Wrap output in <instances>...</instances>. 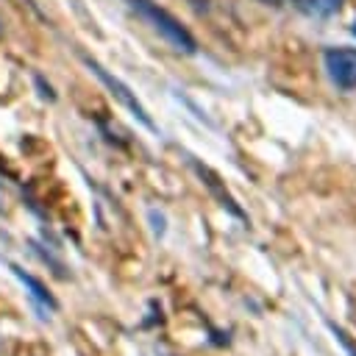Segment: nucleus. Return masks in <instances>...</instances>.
Returning <instances> with one entry per match:
<instances>
[{
  "label": "nucleus",
  "instance_id": "obj_7",
  "mask_svg": "<svg viewBox=\"0 0 356 356\" xmlns=\"http://www.w3.org/2000/svg\"><path fill=\"white\" fill-rule=\"evenodd\" d=\"M259 3H264V6H273V8H278V6H284V0H259Z\"/></svg>",
  "mask_w": 356,
  "mask_h": 356
},
{
  "label": "nucleus",
  "instance_id": "obj_1",
  "mask_svg": "<svg viewBox=\"0 0 356 356\" xmlns=\"http://www.w3.org/2000/svg\"><path fill=\"white\" fill-rule=\"evenodd\" d=\"M128 6H131L142 19H147L175 50H181V53H195V50H197L195 36L181 25L178 17H172V14H170L167 8H161L159 3H153V0H128Z\"/></svg>",
  "mask_w": 356,
  "mask_h": 356
},
{
  "label": "nucleus",
  "instance_id": "obj_6",
  "mask_svg": "<svg viewBox=\"0 0 356 356\" xmlns=\"http://www.w3.org/2000/svg\"><path fill=\"white\" fill-rule=\"evenodd\" d=\"M36 83H39V89H42V95L53 100V89H50V83H44V78H42V75H36Z\"/></svg>",
  "mask_w": 356,
  "mask_h": 356
},
{
  "label": "nucleus",
  "instance_id": "obj_8",
  "mask_svg": "<svg viewBox=\"0 0 356 356\" xmlns=\"http://www.w3.org/2000/svg\"><path fill=\"white\" fill-rule=\"evenodd\" d=\"M353 33H356V22H353Z\"/></svg>",
  "mask_w": 356,
  "mask_h": 356
},
{
  "label": "nucleus",
  "instance_id": "obj_5",
  "mask_svg": "<svg viewBox=\"0 0 356 356\" xmlns=\"http://www.w3.org/2000/svg\"><path fill=\"white\" fill-rule=\"evenodd\" d=\"M300 11H306V14H312V17H331V14H337L339 11V6H342V0H292Z\"/></svg>",
  "mask_w": 356,
  "mask_h": 356
},
{
  "label": "nucleus",
  "instance_id": "obj_3",
  "mask_svg": "<svg viewBox=\"0 0 356 356\" xmlns=\"http://www.w3.org/2000/svg\"><path fill=\"white\" fill-rule=\"evenodd\" d=\"M323 61H325L328 78L339 89H345V92L356 89V47H345V44L342 47H328Z\"/></svg>",
  "mask_w": 356,
  "mask_h": 356
},
{
  "label": "nucleus",
  "instance_id": "obj_2",
  "mask_svg": "<svg viewBox=\"0 0 356 356\" xmlns=\"http://www.w3.org/2000/svg\"><path fill=\"white\" fill-rule=\"evenodd\" d=\"M81 58H83V64H86V67H89V70H92V72H95V75H97V78H100V81L108 86V92H111V95H114V97H117V100H120V103H122V106H125V108H128V111H131V114H134V117H136L142 125H147L150 131L156 128V125H153V120L147 117L145 106L136 100V95H134V92H131V89H128V86H125L120 78H114V75H111L106 67H100V64H97L95 58H89L86 53H81Z\"/></svg>",
  "mask_w": 356,
  "mask_h": 356
},
{
  "label": "nucleus",
  "instance_id": "obj_4",
  "mask_svg": "<svg viewBox=\"0 0 356 356\" xmlns=\"http://www.w3.org/2000/svg\"><path fill=\"white\" fill-rule=\"evenodd\" d=\"M11 273H14V275H17V278H19V281H22V284H25V286L31 289V295H33L36 300H42L44 306L56 309V300H53V295H50V292L44 289V284H42V281H36L33 275H28V273H25L22 267H17V264H11Z\"/></svg>",
  "mask_w": 356,
  "mask_h": 356
}]
</instances>
